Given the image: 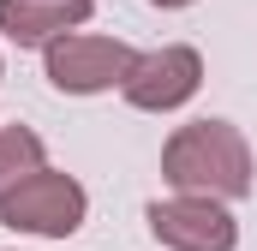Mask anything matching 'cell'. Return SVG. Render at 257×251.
<instances>
[{
	"mask_svg": "<svg viewBox=\"0 0 257 251\" xmlns=\"http://www.w3.org/2000/svg\"><path fill=\"white\" fill-rule=\"evenodd\" d=\"M162 180L180 197H251V144L233 120H192L162 144Z\"/></svg>",
	"mask_w": 257,
	"mask_h": 251,
	"instance_id": "cell-1",
	"label": "cell"
},
{
	"mask_svg": "<svg viewBox=\"0 0 257 251\" xmlns=\"http://www.w3.org/2000/svg\"><path fill=\"white\" fill-rule=\"evenodd\" d=\"M138 66V48L120 42V36H90V30H72L60 36L48 54H42V72L60 96H102V90H120L126 72Z\"/></svg>",
	"mask_w": 257,
	"mask_h": 251,
	"instance_id": "cell-2",
	"label": "cell"
},
{
	"mask_svg": "<svg viewBox=\"0 0 257 251\" xmlns=\"http://www.w3.org/2000/svg\"><path fill=\"white\" fill-rule=\"evenodd\" d=\"M84 215H90V191L78 186L72 174H60V168H42L30 186H18L0 203V221H6L12 233H36V239H66V233H78Z\"/></svg>",
	"mask_w": 257,
	"mask_h": 251,
	"instance_id": "cell-3",
	"label": "cell"
},
{
	"mask_svg": "<svg viewBox=\"0 0 257 251\" xmlns=\"http://www.w3.org/2000/svg\"><path fill=\"white\" fill-rule=\"evenodd\" d=\"M197 90H203V54L186 42H168V48H150L138 54V66L126 72L120 96H126L138 114H174L186 108Z\"/></svg>",
	"mask_w": 257,
	"mask_h": 251,
	"instance_id": "cell-4",
	"label": "cell"
},
{
	"mask_svg": "<svg viewBox=\"0 0 257 251\" xmlns=\"http://www.w3.org/2000/svg\"><path fill=\"white\" fill-rule=\"evenodd\" d=\"M144 221H150V233L168 251H233L239 245V221L215 197H180V191L156 197L144 209Z\"/></svg>",
	"mask_w": 257,
	"mask_h": 251,
	"instance_id": "cell-5",
	"label": "cell"
},
{
	"mask_svg": "<svg viewBox=\"0 0 257 251\" xmlns=\"http://www.w3.org/2000/svg\"><path fill=\"white\" fill-rule=\"evenodd\" d=\"M90 0H0V36L18 48H54L60 36L90 24Z\"/></svg>",
	"mask_w": 257,
	"mask_h": 251,
	"instance_id": "cell-6",
	"label": "cell"
},
{
	"mask_svg": "<svg viewBox=\"0 0 257 251\" xmlns=\"http://www.w3.org/2000/svg\"><path fill=\"white\" fill-rule=\"evenodd\" d=\"M42 168H48V150L30 126H0V203L18 186H30Z\"/></svg>",
	"mask_w": 257,
	"mask_h": 251,
	"instance_id": "cell-7",
	"label": "cell"
},
{
	"mask_svg": "<svg viewBox=\"0 0 257 251\" xmlns=\"http://www.w3.org/2000/svg\"><path fill=\"white\" fill-rule=\"evenodd\" d=\"M150 6H162V12H186V6H197V0H150Z\"/></svg>",
	"mask_w": 257,
	"mask_h": 251,
	"instance_id": "cell-8",
	"label": "cell"
},
{
	"mask_svg": "<svg viewBox=\"0 0 257 251\" xmlns=\"http://www.w3.org/2000/svg\"><path fill=\"white\" fill-rule=\"evenodd\" d=\"M0 72H6V66H0Z\"/></svg>",
	"mask_w": 257,
	"mask_h": 251,
	"instance_id": "cell-9",
	"label": "cell"
}]
</instances>
